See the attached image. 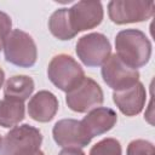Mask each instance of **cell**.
<instances>
[{"mask_svg": "<svg viewBox=\"0 0 155 155\" xmlns=\"http://www.w3.org/2000/svg\"><path fill=\"white\" fill-rule=\"evenodd\" d=\"M116 54L128 67L138 69L148 64L153 45L148 36L139 29H124L115 36Z\"/></svg>", "mask_w": 155, "mask_h": 155, "instance_id": "obj_1", "label": "cell"}, {"mask_svg": "<svg viewBox=\"0 0 155 155\" xmlns=\"http://www.w3.org/2000/svg\"><path fill=\"white\" fill-rule=\"evenodd\" d=\"M42 134L39 128L23 124L11 128L4 137L0 155H30L40 150Z\"/></svg>", "mask_w": 155, "mask_h": 155, "instance_id": "obj_2", "label": "cell"}, {"mask_svg": "<svg viewBox=\"0 0 155 155\" xmlns=\"http://www.w3.org/2000/svg\"><path fill=\"white\" fill-rule=\"evenodd\" d=\"M5 59L19 68H30L36 63L38 47L34 39L21 29H13L4 41Z\"/></svg>", "mask_w": 155, "mask_h": 155, "instance_id": "obj_3", "label": "cell"}, {"mask_svg": "<svg viewBox=\"0 0 155 155\" xmlns=\"http://www.w3.org/2000/svg\"><path fill=\"white\" fill-rule=\"evenodd\" d=\"M48 80L61 91L69 92L85 78L81 65L69 54H56L47 67Z\"/></svg>", "mask_w": 155, "mask_h": 155, "instance_id": "obj_4", "label": "cell"}, {"mask_svg": "<svg viewBox=\"0 0 155 155\" xmlns=\"http://www.w3.org/2000/svg\"><path fill=\"white\" fill-rule=\"evenodd\" d=\"M154 10V2L145 0H111L108 4L109 18L115 24L148 21L153 17Z\"/></svg>", "mask_w": 155, "mask_h": 155, "instance_id": "obj_5", "label": "cell"}, {"mask_svg": "<svg viewBox=\"0 0 155 155\" xmlns=\"http://www.w3.org/2000/svg\"><path fill=\"white\" fill-rule=\"evenodd\" d=\"M75 47L78 58L90 68L103 65L111 54L110 41L102 33H88L81 36Z\"/></svg>", "mask_w": 155, "mask_h": 155, "instance_id": "obj_6", "label": "cell"}, {"mask_svg": "<svg viewBox=\"0 0 155 155\" xmlns=\"http://www.w3.org/2000/svg\"><path fill=\"white\" fill-rule=\"evenodd\" d=\"M103 101L104 93L102 87L93 79L87 76L65 94L67 105L75 113H87L99 107Z\"/></svg>", "mask_w": 155, "mask_h": 155, "instance_id": "obj_7", "label": "cell"}, {"mask_svg": "<svg viewBox=\"0 0 155 155\" xmlns=\"http://www.w3.org/2000/svg\"><path fill=\"white\" fill-rule=\"evenodd\" d=\"M101 74L107 86L114 91L125 90L139 81L138 69L128 67L116 53L110 54L109 58L104 62L101 69Z\"/></svg>", "mask_w": 155, "mask_h": 155, "instance_id": "obj_8", "label": "cell"}, {"mask_svg": "<svg viewBox=\"0 0 155 155\" xmlns=\"http://www.w3.org/2000/svg\"><path fill=\"white\" fill-rule=\"evenodd\" d=\"M103 17V6L99 1H79L68 8V18L76 35L80 31L98 27Z\"/></svg>", "mask_w": 155, "mask_h": 155, "instance_id": "obj_9", "label": "cell"}, {"mask_svg": "<svg viewBox=\"0 0 155 155\" xmlns=\"http://www.w3.org/2000/svg\"><path fill=\"white\" fill-rule=\"evenodd\" d=\"M54 142L62 148H84L92 140L81 125V121L75 119H62L57 121L52 128Z\"/></svg>", "mask_w": 155, "mask_h": 155, "instance_id": "obj_10", "label": "cell"}, {"mask_svg": "<svg viewBox=\"0 0 155 155\" xmlns=\"http://www.w3.org/2000/svg\"><path fill=\"white\" fill-rule=\"evenodd\" d=\"M113 101L124 115L136 116L143 110L145 105L147 102L145 87L140 81H138L131 87L120 91H114Z\"/></svg>", "mask_w": 155, "mask_h": 155, "instance_id": "obj_11", "label": "cell"}, {"mask_svg": "<svg viewBox=\"0 0 155 155\" xmlns=\"http://www.w3.org/2000/svg\"><path fill=\"white\" fill-rule=\"evenodd\" d=\"M117 122L116 113L108 107H97L87 113L81 120V125L86 134L92 139L110 131Z\"/></svg>", "mask_w": 155, "mask_h": 155, "instance_id": "obj_12", "label": "cell"}, {"mask_svg": "<svg viewBox=\"0 0 155 155\" xmlns=\"http://www.w3.org/2000/svg\"><path fill=\"white\" fill-rule=\"evenodd\" d=\"M58 108V98L52 92L42 90L30 98L28 103V114L38 122H48L56 116Z\"/></svg>", "mask_w": 155, "mask_h": 155, "instance_id": "obj_13", "label": "cell"}, {"mask_svg": "<svg viewBox=\"0 0 155 155\" xmlns=\"http://www.w3.org/2000/svg\"><path fill=\"white\" fill-rule=\"evenodd\" d=\"M35 88L34 80L28 75H15L7 79L4 86V96L6 99L22 102L27 101Z\"/></svg>", "mask_w": 155, "mask_h": 155, "instance_id": "obj_14", "label": "cell"}, {"mask_svg": "<svg viewBox=\"0 0 155 155\" xmlns=\"http://www.w3.org/2000/svg\"><path fill=\"white\" fill-rule=\"evenodd\" d=\"M24 103L11 99H0V126L4 128L15 127L24 120Z\"/></svg>", "mask_w": 155, "mask_h": 155, "instance_id": "obj_15", "label": "cell"}, {"mask_svg": "<svg viewBox=\"0 0 155 155\" xmlns=\"http://www.w3.org/2000/svg\"><path fill=\"white\" fill-rule=\"evenodd\" d=\"M48 29L51 34L57 38L58 40L65 41V40H71L73 38L76 36V34L73 31L69 18H68V8H58L56 10L50 19H48Z\"/></svg>", "mask_w": 155, "mask_h": 155, "instance_id": "obj_16", "label": "cell"}, {"mask_svg": "<svg viewBox=\"0 0 155 155\" xmlns=\"http://www.w3.org/2000/svg\"><path fill=\"white\" fill-rule=\"evenodd\" d=\"M88 155H122L121 144L115 138H103L91 148Z\"/></svg>", "mask_w": 155, "mask_h": 155, "instance_id": "obj_17", "label": "cell"}, {"mask_svg": "<svg viewBox=\"0 0 155 155\" xmlns=\"http://www.w3.org/2000/svg\"><path fill=\"white\" fill-rule=\"evenodd\" d=\"M126 155H154V144L145 139H134L127 145Z\"/></svg>", "mask_w": 155, "mask_h": 155, "instance_id": "obj_18", "label": "cell"}, {"mask_svg": "<svg viewBox=\"0 0 155 155\" xmlns=\"http://www.w3.org/2000/svg\"><path fill=\"white\" fill-rule=\"evenodd\" d=\"M11 27H12L11 17L6 12L0 11V51L2 50L4 41H5L6 36L11 31Z\"/></svg>", "mask_w": 155, "mask_h": 155, "instance_id": "obj_19", "label": "cell"}, {"mask_svg": "<svg viewBox=\"0 0 155 155\" xmlns=\"http://www.w3.org/2000/svg\"><path fill=\"white\" fill-rule=\"evenodd\" d=\"M58 155H86L79 148H64Z\"/></svg>", "mask_w": 155, "mask_h": 155, "instance_id": "obj_20", "label": "cell"}, {"mask_svg": "<svg viewBox=\"0 0 155 155\" xmlns=\"http://www.w3.org/2000/svg\"><path fill=\"white\" fill-rule=\"evenodd\" d=\"M4 80H5V73H4L2 68L0 67V88H1V86L4 84Z\"/></svg>", "mask_w": 155, "mask_h": 155, "instance_id": "obj_21", "label": "cell"}, {"mask_svg": "<svg viewBox=\"0 0 155 155\" xmlns=\"http://www.w3.org/2000/svg\"><path fill=\"white\" fill-rule=\"evenodd\" d=\"M30 155H45V154H44L41 150H38L36 153H34V154H30Z\"/></svg>", "mask_w": 155, "mask_h": 155, "instance_id": "obj_22", "label": "cell"}, {"mask_svg": "<svg viewBox=\"0 0 155 155\" xmlns=\"http://www.w3.org/2000/svg\"><path fill=\"white\" fill-rule=\"evenodd\" d=\"M1 143H2V138H1V136H0V147H1Z\"/></svg>", "mask_w": 155, "mask_h": 155, "instance_id": "obj_23", "label": "cell"}]
</instances>
